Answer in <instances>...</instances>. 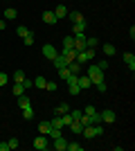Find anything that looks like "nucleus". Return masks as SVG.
<instances>
[{
	"label": "nucleus",
	"mask_w": 135,
	"mask_h": 151,
	"mask_svg": "<svg viewBox=\"0 0 135 151\" xmlns=\"http://www.w3.org/2000/svg\"><path fill=\"white\" fill-rule=\"evenodd\" d=\"M88 79L92 81V86L95 83H99V81H104V70H99V65L97 63H92L88 68Z\"/></svg>",
	"instance_id": "f257e3e1"
},
{
	"label": "nucleus",
	"mask_w": 135,
	"mask_h": 151,
	"mask_svg": "<svg viewBox=\"0 0 135 151\" xmlns=\"http://www.w3.org/2000/svg\"><path fill=\"white\" fill-rule=\"evenodd\" d=\"M68 93H70L72 97H77V95L81 93V88H79V83H74V86H68Z\"/></svg>",
	"instance_id": "c85d7f7f"
},
{
	"label": "nucleus",
	"mask_w": 135,
	"mask_h": 151,
	"mask_svg": "<svg viewBox=\"0 0 135 151\" xmlns=\"http://www.w3.org/2000/svg\"><path fill=\"white\" fill-rule=\"evenodd\" d=\"M45 83H47V79H45L43 75L34 79V86H36V88H39V90H45Z\"/></svg>",
	"instance_id": "a211bd4d"
},
{
	"label": "nucleus",
	"mask_w": 135,
	"mask_h": 151,
	"mask_svg": "<svg viewBox=\"0 0 135 151\" xmlns=\"http://www.w3.org/2000/svg\"><path fill=\"white\" fill-rule=\"evenodd\" d=\"M45 90H56V83H54V81H47V83H45Z\"/></svg>",
	"instance_id": "a19ab883"
},
{
	"label": "nucleus",
	"mask_w": 135,
	"mask_h": 151,
	"mask_svg": "<svg viewBox=\"0 0 135 151\" xmlns=\"http://www.w3.org/2000/svg\"><path fill=\"white\" fill-rule=\"evenodd\" d=\"M104 54H106V57H113V54H115V45L113 43H104Z\"/></svg>",
	"instance_id": "aec40b11"
},
{
	"label": "nucleus",
	"mask_w": 135,
	"mask_h": 151,
	"mask_svg": "<svg viewBox=\"0 0 135 151\" xmlns=\"http://www.w3.org/2000/svg\"><path fill=\"white\" fill-rule=\"evenodd\" d=\"M50 124L54 126V129H63V122H61V115H54V117L50 120Z\"/></svg>",
	"instance_id": "4be33fe9"
},
{
	"label": "nucleus",
	"mask_w": 135,
	"mask_h": 151,
	"mask_svg": "<svg viewBox=\"0 0 135 151\" xmlns=\"http://www.w3.org/2000/svg\"><path fill=\"white\" fill-rule=\"evenodd\" d=\"M68 18H70L72 23H79V20H86V18H84V14H79V12H68Z\"/></svg>",
	"instance_id": "f3484780"
},
{
	"label": "nucleus",
	"mask_w": 135,
	"mask_h": 151,
	"mask_svg": "<svg viewBox=\"0 0 135 151\" xmlns=\"http://www.w3.org/2000/svg\"><path fill=\"white\" fill-rule=\"evenodd\" d=\"M7 81H9V77H7L5 72H0V88H2V86H7Z\"/></svg>",
	"instance_id": "e433bc0d"
},
{
	"label": "nucleus",
	"mask_w": 135,
	"mask_h": 151,
	"mask_svg": "<svg viewBox=\"0 0 135 151\" xmlns=\"http://www.w3.org/2000/svg\"><path fill=\"white\" fill-rule=\"evenodd\" d=\"M52 63H54V68H56V70H61V68H68V63H70V61H68L63 54H56V57L52 59Z\"/></svg>",
	"instance_id": "423d86ee"
},
{
	"label": "nucleus",
	"mask_w": 135,
	"mask_h": 151,
	"mask_svg": "<svg viewBox=\"0 0 135 151\" xmlns=\"http://www.w3.org/2000/svg\"><path fill=\"white\" fill-rule=\"evenodd\" d=\"M68 72H70V75H79V72H81V63L70 61V63H68Z\"/></svg>",
	"instance_id": "ddd939ff"
},
{
	"label": "nucleus",
	"mask_w": 135,
	"mask_h": 151,
	"mask_svg": "<svg viewBox=\"0 0 135 151\" xmlns=\"http://www.w3.org/2000/svg\"><path fill=\"white\" fill-rule=\"evenodd\" d=\"M0 151H9V145H7V142H0Z\"/></svg>",
	"instance_id": "37998d69"
},
{
	"label": "nucleus",
	"mask_w": 135,
	"mask_h": 151,
	"mask_svg": "<svg viewBox=\"0 0 135 151\" xmlns=\"http://www.w3.org/2000/svg\"><path fill=\"white\" fill-rule=\"evenodd\" d=\"M23 43L27 45V47H29V45H34V32L29 29V34H27V36H23Z\"/></svg>",
	"instance_id": "b1692460"
},
{
	"label": "nucleus",
	"mask_w": 135,
	"mask_h": 151,
	"mask_svg": "<svg viewBox=\"0 0 135 151\" xmlns=\"http://www.w3.org/2000/svg\"><path fill=\"white\" fill-rule=\"evenodd\" d=\"M70 115H72V120H81L84 111H81V108H70Z\"/></svg>",
	"instance_id": "bb28decb"
},
{
	"label": "nucleus",
	"mask_w": 135,
	"mask_h": 151,
	"mask_svg": "<svg viewBox=\"0 0 135 151\" xmlns=\"http://www.w3.org/2000/svg\"><path fill=\"white\" fill-rule=\"evenodd\" d=\"M97 65H99V70H108V61H106V59H104V61H99Z\"/></svg>",
	"instance_id": "ea45409f"
},
{
	"label": "nucleus",
	"mask_w": 135,
	"mask_h": 151,
	"mask_svg": "<svg viewBox=\"0 0 135 151\" xmlns=\"http://www.w3.org/2000/svg\"><path fill=\"white\" fill-rule=\"evenodd\" d=\"M97 45H99L97 36H86V47H97Z\"/></svg>",
	"instance_id": "412c9836"
},
{
	"label": "nucleus",
	"mask_w": 135,
	"mask_h": 151,
	"mask_svg": "<svg viewBox=\"0 0 135 151\" xmlns=\"http://www.w3.org/2000/svg\"><path fill=\"white\" fill-rule=\"evenodd\" d=\"M84 113H86V115H95L97 111H95V106H86V108H84Z\"/></svg>",
	"instance_id": "58836bf2"
},
{
	"label": "nucleus",
	"mask_w": 135,
	"mask_h": 151,
	"mask_svg": "<svg viewBox=\"0 0 135 151\" xmlns=\"http://www.w3.org/2000/svg\"><path fill=\"white\" fill-rule=\"evenodd\" d=\"M56 54H59V52H56V47H54L52 43L43 45V57H45V59H50V61H52V59L56 57Z\"/></svg>",
	"instance_id": "39448f33"
},
{
	"label": "nucleus",
	"mask_w": 135,
	"mask_h": 151,
	"mask_svg": "<svg viewBox=\"0 0 135 151\" xmlns=\"http://www.w3.org/2000/svg\"><path fill=\"white\" fill-rule=\"evenodd\" d=\"M0 29H5V20H0Z\"/></svg>",
	"instance_id": "c03bdc74"
},
{
	"label": "nucleus",
	"mask_w": 135,
	"mask_h": 151,
	"mask_svg": "<svg viewBox=\"0 0 135 151\" xmlns=\"http://www.w3.org/2000/svg\"><path fill=\"white\" fill-rule=\"evenodd\" d=\"M99 135H104V126L95 124V138H99Z\"/></svg>",
	"instance_id": "4c0bfd02"
},
{
	"label": "nucleus",
	"mask_w": 135,
	"mask_h": 151,
	"mask_svg": "<svg viewBox=\"0 0 135 151\" xmlns=\"http://www.w3.org/2000/svg\"><path fill=\"white\" fill-rule=\"evenodd\" d=\"M70 131L74 133V135H81V131H84V124H81L79 120H72V122H70Z\"/></svg>",
	"instance_id": "1a4fd4ad"
},
{
	"label": "nucleus",
	"mask_w": 135,
	"mask_h": 151,
	"mask_svg": "<svg viewBox=\"0 0 135 151\" xmlns=\"http://www.w3.org/2000/svg\"><path fill=\"white\" fill-rule=\"evenodd\" d=\"M23 86H25V90H27V88H32V86H34V81H29V79L25 77V79H23Z\"/></svg>",
	"instance_id": "79ce46f5"
},
{
	"label": "nucleus",
	"mask_w": 135,
	"mask_h": 151,
	"mask_svg": "<svg viewBox=\"0 0 135 151\" xmlns=\"http://www.w3.org/2000/svg\"><path fill=\"white\" fill-rule=\"evenodd\" d=\"M50 142H52V140L47 138V135H41V133H39V138L34 140V149H39V151H45L47 147H50Z\"/></svg>",
	"instance_id": "f03ea898"
},
{
	"label": "nucleus",
	"mask_w": 135,
	"mask_h": 151,
	"mask_svg": "<svg viewBox=\"0 0 135 151\" xmlns=\"http://www.w3.org/2000/svg\"><path fill=\"white\" fill-rule=\"evenodd\" d=\"M65 47H74V36H65L63 38V50Z\"/></svg>",
	"instance_id": "c756f323"
},
{
	"label": "nucleus",
	"mask_w": 135,
	"mask_h": 151,
	"mask_svg": "<svg viewBox=\"0 0 135 151\" xmlns=\"http://www.w3.org/2000/svg\"><path fill=\"white\" fill-rule=\"evenodd\" d=\"M122 57H124V63H126V65L131 68V72H133V70H135V54H133V52H124Z\"/></svg>",
	"instance_id": "6e6552de"
},
{
	"label": "nucleus",
	"mask_w": 135,
	"mask_h": 151,
	"mask_svg": "<svg viewBox=\"0 0 135 151\" xmlns=\"http://www.w3.org/2000/svg\"><path fill=\"white\" fill-rule=\"evenodd\" d=\"M77 83H79V88H81V90L92 88V81L88 79V75H79V77H77Z\"/></svg>",
	"instance_id": "0eeeda50"
},
{
	"label": "nucleus",
	"mask_w": 135,
	"mask_h": 151,
	"mask_svg": "<svg viewBox=\"0 0 135 151\" xmlns=\"http://www.w3.org/2000/svg\"><path fill=\"white\" fill-rule=\"evenodd\" d=\"M56 16H54V12H43V23H47V25H54L56 23Z\"/></svg>",
	"instance_id": "f8f14e48"
},
{
	"label": "nucleus",
	"mask_w": 135,
	"mask_h": 151,
	"mask_svg": "<svg viewBox=\"0 0 135 151\" xmlns=\"http://www.w3.org/2000/svg\"><path fill=\"white\" fill-rule=\"evenodd\" d=\"M84 149V145H79V142H68V149L65 151H81Z\"/></svg>",
	"instance_id": "393cba45"
},
{
	"label": "nucleus",
	"mask_w": 135,
	"mask_h": 151,
	"mask_svg": "<svg viewBox=\"0 0 135 151\" xmlns=\"http://www.w3.org/2000/svg\"><path fill=\"white\" fill-rule=\"evenodd\" d=\"M23 79H25V72H23V70H16V72H14V81L23 83Z\"/></svg>",
	"instance_id": "a878e982"
},
{
	"label": "nucleus",
	"mask_w": 135,
	"mask_h": 151,
	"mask_svg": "<svg viewBox=\"0 0 135 151\" xmlns=\"http://www.w3.org/2000/svg\"><path fill=\"white\" fill-rule=\"evenodd\" d=\"M86 27H88V23H86V20L72 23V32H74V34H81V32H86Z\"/></svg>",
	"instance_id": "9b49d317"
},
{
	"label": "nucleus",
	"mask_w": 135,
	"mask_h": 151,
	"mask_svg": "<svg viewBox=\"0 0 135 151\" xmlns=\"http://www.w3.org/2000/svg\"><path fill=\"white\" fill-rule=\"evenodd\" d=\"M70 104H65V101H63V104H59V106L56 108H54V115H65V113H70Z\"/></svg>",
	"instance_id": "9d476101"
},
{
	"label": "nucleus",
	"mask_w": 135,
	"mask_h": 151,
	"mask_svg": "<svg viewBox=\"0 0 135 151\" xmlns=\"http://www.w3.org/2000/svg\"><path fill=\"white\" fill-rule=\"evenodd\" d=\"M27 106H32L29 97H27L25 93H23V95H18V108H27Z\"/></svg>",
	"instance_id": "4468645a"
},
{
	"label": "nucleus",
	"mask_w": 135,
	"mask_h": 151,
	"mask_svg": "<svg viewBox=\"0 0 135 151\" xmlns=\"http://www.w3.org/2000/svg\"><path fill=\"white\" fill-rule=\"evenodd\" d=\"M54 16H56V18H65V16H68V7H65V5H59L56 9H54Z\"/></svg>",
	"instance_id": "dca6fc26"
},
{
	"label": "nucleus",
	"mask_w": 135,
	"mask_h": 151,
	"mask_svg": "<svg viewBox=\"0 0 135 151\" xmlns=\"http://www.w3.org/2000/svg\"><path fill=\"white\" fill-rule=\"evenodd\" d=\"M95 88L99 90V93H106V90H108V86H106V81H99V83H95Z\"/></svg>",
	"instance_id": "473e14b6"
},
{
	"label": "nucleus",
	"mask_w": 135,
	"mask_h": 151,
	"mask_svg": "<svg viewBox=\"0 0 135 151\" xmlns=\"http://www.w3.org/2000/svg\"><path fill=\"white\" fill-rule=\"evenodd\" d=\"M61 54H63V57L68 59V61H74V57H77V50H74V47H65V50L61 52Z\"/></svg>",
	"instance_id": "2eb2a0df"
},
{
	"label": "nucleus",
	"mask_w": 135,
	"mask_h": 151,
	"mask_svg": "<svg viewBox=\"0 0 135 151\" xmlns=\"http://www.w3.org/2000/svg\"><path fill=\"white\" fill-rule=\"evenodd\" d=\"M50 129H52L50 122H41V124H39V133H41V135H47V133H50Z\"/></svg>",
	"instance_id": "6ab92c4d"
},
{
	"label": "nucleus",
	"mask_w": 135,
	"mask_h": 151,
	"mask_svg": "<svg viewBox=\"0 0 135 151\" xmlns=\"http://www.w3.org/2000/svg\"><path fill=\"white\" fill-rule=\"evenodd\" d=\"M50 147H52V149H56V151H65V149H68V140H65L63 135H59V138H54L50 142Z\"/></svg>",
	"instance_id": "7ed1b4c3"
},
{
	"label": "nucleus",
	"mask_w": 135,
	"mask_h": 151,
	"mask_svg": "<svg viewBox=\"0 0 135 151\" xmlns=\"http://www.w3.org/2000/svg\"><path fill=\"white\" fill-rule=\"evenodd\" d=\"M16 32H18V36H27V34H29V29H27L25 25H20V27H18Z\"/></svg>",
	"instance_id": "c9c22d12"
},
{
	"label": "nucleus",
	"mask_w": 135,
	"mask_h": 151,
	"mask_svg": "<svg viewBox=\"0 0 135 151\" xmlns=\"http://www.w3.org/2000/svg\"><path fill=\"white\" fill-rule=\"evenodd\" d=\"M23 93H25V86H23V83H14V95L18 97V95H23Z\"/></svg>",
	"instance_id": "7c9ffc66"
},
{
	"label": "nucleus",
	"mask_w": 135,
	"mask_h": 151,
	"mask_svg": "<svg viewBox=\"0 0 135 151\" xmlns=\"http://www.w3.org/2000/svg\"><path fill=\"white\" fill-rule=\"evenodd\" d=\"M56 72H59V77H61L63 81L68 79V75H70V72H68V68H61V70H56Z\"/></svg>",
	"instance_id": "f704fd0d"
},
{
	"label": "nucleus",
	"mask_w": 135,
	"mask_h": 151,
	"mask_svg": "<svg viewBox=\"0 0 135 151\" xmlns=\"http://www.w3.org/2000/svg\"><path fill=\"white\" fill-rule=\"evenodd\" d=\"M16 16H18V12H16V9H14V7H9V9H5V18H7V20H11V18H16Z\"/></svg>",
	"instance_id": "5701e85b"
},
{
	"label": "nucleus",
	"mask_w": 135,
	"mask_h": 151,
	"mask_svg": "<svg viewBox=\"0 0 135 151\" xmlns=\"http://www.w3.org/2000/svg\"><path fill=\"white\" fill-rule=\"evenodd\" d=\"M23 117H25V120H34V111H32V106L23 108Z\"/></svg>",
	"instance_id": "cd10ccee"
},
{
	"label": "nucleus",
	"mask_w": 135,
	"mask_h": 151,
	"mask_svg": "<svg viewBox=\"0 0 135 151\" xmlns=\"http://www.w3.org/2000/svg\"><path fill=\"white\" fill-rule=\"evenodd\" d=\"M101 122H106V124H113V122H115V111H113V108H106V111H101Z\"/></svg>",
	"instance_id": "20e7f679"
},
{
	"label": "nucleus",
	"mask_w": 135,
	"mask_h": 151,
	"mask_svg": "<svg viewBox=\"0 0 135 151\" xmlns=\"http://www.w3.org/2000/svg\"><path fill=\"white\" fill-rule=\"evenodd\" d=\"M61 122H63V126H70V122H72V115H70V113L61 115Z\"/></svg>",
	"instance_id": "2f4dec72"
},
{
	"label": "nucleus",
	"mask_w": 135,
	"mask_h": 151,
	"mask_svg": "<svg viewBox=\"0 0 135 151\" xmlns=\"http://www.w3.org/2000/svg\"><path fill=\"white\" fill-rule=\"evenodd\" d=\"M7 145H9V149H18V145H20V142H18V138H11L9 142H7Z\"/></svg>",
	"instance_id": "72a5a7b5"
}]
</instances>
